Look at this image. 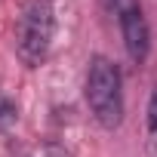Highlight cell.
Returning a JSON list of instances; mask_svg holds the SVG:
<instances>
[{"label":"cell","instance_id":"1","mask_svg":"<svg viewBox=\"0 0 157 157\" xmlns=\"http://www.w3.org/2000/svg\"><path fill=\"white\" fill-rule=\"evenodd\" d=\"M83 96H86L93 120L102 129H117L123 123V74L108 56L96 52L90 59Z\"/></svg>","mask_w":157,"mask_h":157},{"label":"cell","instance_id":"2","mask_svg":"<svg viewBox=\"0 0 157 157\" xmlns=\"http://www.w3.org/2000/svg\"><path fill=\"white\" fill-rule=\"evenodd\" d=\"M56 37L52 0H25L16 22V56L25 68H40Z\"/></svg>","mask_w":157,"mask_h":157},{"label":"cell","instance_id":"3","mask_svg":"<svg viewBox=\"0 0 157 157\" xmlns=\"http://www.w3.org/2000/svg\"><path fill=\"white\" fill-rule=\"evenodd\" d=\"M108 13L117 19L123 49L132 65H145L151 56V25L145 19V10L139 0H105Z\"/></svg>","mask_w":157,"mask_h":157},{"label":"cell","instance_id":"4","mask_svg":"<svg viewBox=\"0 0 157 157\" xmlns=\"http://www.w3.org/2000/svg\"><path fill=\"white\" fill-rule=\"evenodd\" d=\"M145 151L148 157H157V83L151 86L148 108H145Z\"/></svg>","mask_w":157,"mask_h":157},{"label":"cell","instance_id":"5","mask_svg":"<svg viewBox=\"0 0 157 157\" xmlns=\"http://www.w3.org/2000/svg\"><path fill=\"white\" fill-rule=\"evenodd\" d=\"M16 120H19V108H16V102L0 99V132H6Z\"/></svg>","mask_w":157,"mask_h":157},{"label":"cell","instance_id":"6","mask_svg":"<svg viewBox=\"0 0 157 157\" xmlns=\"http://www.w3.org/2000/svg\"><path fill=\"white\" fill-rule=\"evenodd\" d=\"M43 154H46V157H74L68 148H62V145H56V142H49V145L43 148Z\"/></svg>","mask_w":157,"mask_h":157},{"label":"cell","instance_id":"7","mask_svg":"<svg viewBox=\"0 0 157 157\" xmlns=\"http://www.w3.org/2000/svg\"><path fill=\"white\" fill-rule=\"evenodd\" d=\"M19 157H28V154H19Z\"/></svg>","mask_w":157,"mask_h":157}]
</instances>
